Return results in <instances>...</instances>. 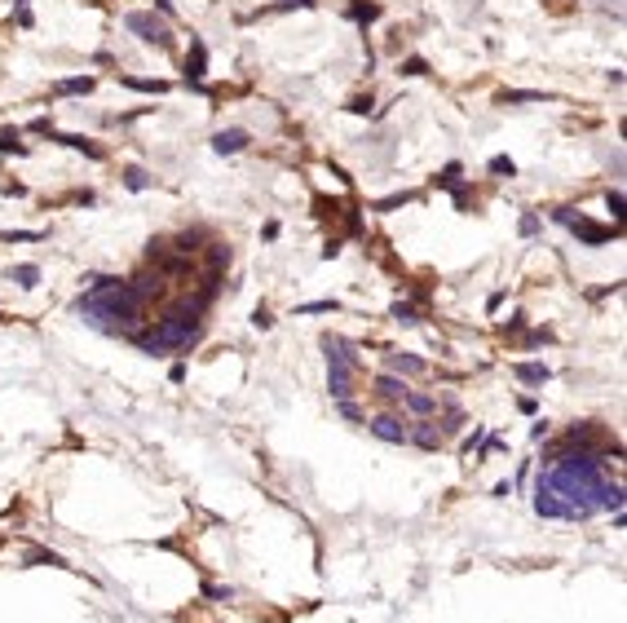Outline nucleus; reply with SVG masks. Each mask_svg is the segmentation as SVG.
<instances>
[{
  "instance_id": "20e7f679",
  "label": "nucleus",
  "mask_w": 627,
  "mask_h": 623,
  "mask_svg": "<svg viewBox=\"0 0 627 623\" xmlns=\"http://www.w3.org/2000/svg\"><path fill=\"white\" fill-rule=\"evenodd\" d=\"M203 71H208V49H203V40H195V44H190V58H186V80L195 89H199Z\"/></svg>"
},
{
  "instance_id": "f8f14e48",
  "label": "nucleus",
  "mask_w": 627,
  "mask_h": 623,
  "mask_svg": "<svg viewBox=\"0 0 627 623\" xmlns=\"http://www.w3.org/2000/svg\"><path fill=\"white\" fill-rule=\"evenodd\" d=\"M124 186L128 190H146L151 186V173L146 169H124Z\"/></svg>"
},
{
  "instance_id": "393cba45",
  "label": "nucleus",
  "mask_w": 627,
  "mask_h": 623,
  "mask_svg": "<svg viewBox=\"0 0 627 623\" xmlns=\"http://www.w3.org/2000/svg\"><path fill=\"white\" fill-rule=\"evenodd\" d=\"M406 199H411V195H389V199H380V203H376V208L384 212V208H397V203H406Z\"/></svg>"
},
{
  "instance_id": "2eb2a0df",
  "label": "nucleus",
  "mask_w": 627,
  "mask_h": 623,
  "mask_svg": "<svg viewBox=\"0 0 627 623\" xmlns=\"http://www.w3.org/2000/svg\"><path fill=\"white\" fill-rule=\"evenodd\" d=\"M0 151H14V155L27 151V146L18 142V128H0Z\"/></svg>"
},
{
  "instance_id": "a878e982",
  "label": "nucleus",
  "mask_w": 627,
  "mask_h": 623,
  "mask_svg": "<svg viewBox=\"0 0 627 623\" xmlns=\"http://www.w3.org/2000/svg\"><path fill=\"white\" fill-rule=\"evenodd\" d=\"M539 230V217H522V234H535Z\"/></svg>"
},
{
  "instance_id": "4be33fe9",
  "label": "nucleus",
  "mask_w": 627,
  "mask_h": 623,
  "mask_svg": "<svg viewBox=\"0 0 627 623\" xmlns=\"http://www.w3.org/2000/svg\"><path fill=\"white\" fill-rule=\"evenodd\" d=\"M438 186H460V164H446L442 177H438Z\"/></svg>"
},
{
  "instance_id": "6ab92c4d",
  "label": "nucleus",
  "mask_w": 627,
  "mask_h": 623,
  "mask_svg": "<svg viewBox=\"0 0 627 623\" xmlns=\"http://www.w3.org/2000/svg\"><path fill=\"white\" fill-rule=\"evenodd\" d=\"M397 71H402V76H424V71H429V62H424V58H406V62L397 67Z\"/></svg>"
},
{
  "instance_id": "9b49d317",
  "label": "nucleus",
  "mask_w": 627,
  "mask_h": 623,
  "mask_svg": "<svg viewBox=\"0 0 627 623\" xmlns=\"http://www.w3.org/2000/svg\"><path fill=\"white\" fill-rule=\"evenodd\" d=\"M93 89V76H80V80H58L53 93H89Z\"/></svg>"
},
{
  "instance_id": "aec40b11",
  "label": "nucleus",
  "mask_w": 627,
  "mask_h": 623,
  "mask_svg": "<svg viewBox=\"0 0 627 623\" xmlns=\"http://www.w3.org/2000/svg\"><path fill=\"white\" fill-rule=\"evenodd\" d=\"M124 85H132V89H141V93H164L168 85L164 80H124Z\"/></svg>"
},
{
  "instance_id": "ddd939ff",
  "label": "nucleus",
  "mask_w": 627,
  "mask_h": 623,
  "mask_svg": "<svg viewBox=\"0 0 627 623\" xmlns=\"http://www.w3.org/2000/svg\"><path fill=\"white\" fill-rule=\"evenodd\" d=\"M517 376H522L526 385H539V380H548V367H539V363H526V367H517Z\"/></svg>"
},
{
  "instance_id": "7ed1b4c3",
  "label": "nucleus",
  "mask_w": 627,
  "mask_h": 623,
  "mask_svg": "<svg viewBox=\"0 0 627 623\" xmlns=\"http://www.w3.org/2000/svg\"><path fill=\"white\" fill-rule=\"evenodd\" d=\"M243 146H248V133H243V128H221V133L212 137V151H216V155H239Z\"/></svg>"
},
{
  "instance_id": "9d476101",
  "label": "nucleus",
  "mask_w": 627,
  "mask_h": 623,
  "mask_svg": "<svg viewBox=\"0 0 627 623\" xmlns=\"http://www.w3.org/2000/svg\"><path fill=\"white\" fill-rule=\"evenodd\" d=\"M402 402H406V407H411V411H415V416H429V411H433V407H438V402H433V398H429V393H402Z\"/></svg>"
},
{
  "instance_id": "39448f33",
  "label": "nucleus",
  "mask_w": 627,
  "mask_h": 623,
  "mask_svg": "<svg viewBox=\"0 0 627 623\" xmlns=\"http://www.w3.org/2000/svg\"><path fill=\"white\" fill-rule=\"evenodd\" d=\"M371 434L384 438V442H406V425H397L393 416H376V420H371Z\"/></svg>"
},
{
  "instance_id": "a211bd4d",
  "label": "nucleus",
  "mask_w": 627,
  "mask_h": 623,
  "mask_svg": "<svg viewBox=\"0 0 627 623\" xmlns=\"http://www.w3.org/2000/svg\"><path fill=\"white\" fill-rule=\"evenodd\" d=\"M14 279H18L22 287H35V279H40V270H35V266H18V270H14Z\"/></svg>"
},
{
  "instance_id": "f257e3e1",
  "label": "nucleus",
  "mask_w": 627,
  "mask_h": 623,
  "mask_svg": "<svg viewBox=\"0 0 627 623\" xmlns=\"http://www.w3.org/2000/svg\"><path fill=\"white\" fill-rule=\"evenodd\" d=\"M623 504V486L610 482L596 455L578 451V455H557L544 473H539V500L535 509L544 518L578 522L592 518L596 509H619Z\"/></svg>"
},
{
  "instance_id": "dca6fc26",
  "label": "nucleus",
  "mask_w": 627,
  "mask_h": 623,
  "mask_svg": "<svg viewBox=\"0 0 627 623\" xmlns=\"http://www.w3.org/2000/svg\"><path fill=\"white\" fill-rule=\"evenodd\" d=\"M0 239H5V244H35V239H44V234L40 230H5Z\"/></svg>"
},
{
  "instance_id": "f3484780",
  "label": "nucleus",
  "mask_w": 627,
  "mask_h": 623,
  "mask_svg": "<svg viewBox=\"0 0 627 623\" xmlns=\"http://www.w3.org/2000/svg\"><path fill=\"white\" fill-rule=\"evenodd\" d=\"M490 173H499V177H513V173H517V164L508 160V155H495V160H490Z\"/></svg>"
},
{
  "instance_id": "4468645a",
  "label": "nucleus",
  "mask_w": 627,
  "mask_h": 623,
  "mask_svg": "<svg viewBox=\"0 0 627 623\" xmlns=\"http://www.w3.org/2000/svg\"><path fill=\"white\" fill-rule=\"evenodd\" d=\"M499 102H544V93H535V89H513V93H499Z\"/></svg>"
},
{
  "instance_id": "f03ea898",
  "label": "nucleus",
  "mask_w": 627,
  "mask_h": 623,
  "mask_svg": "<svg viewBox=\"0 0 627 623\" xmlns=\"http://www.w3.org/2000/svg\"><path fill=\"white\" fill-rule=\"evenodd\" d=\"M124 27L137 35L141 44H155V49H173V31H168L164 22H155L151 14H128V18H124Z\"/></svg>"
},
{
  "instance_id": "0eeeda50",
  "label": "nucleus",
  "mask_w": 627,
  "mask_h": 623,
  "mask_svg": "<svg viewBox=\"0 0 627 623\" xmlns=\"http://www.w3.org/2000/svg\"><path fill=\"white\" fill-rule=\"evenodd\" d=\"M406 438H415L420 447H429V451H433V447H438V442H442V434H438V425H433V420H420V425H415V429H411V434H406Z\"/></svg>"
},
{
  "instance_id": "412c9836",
  "label": "nucleus",
  "mask_w": 627,
  "mask_h": 623,
  "mask_svg": "<svg viewBox=\"0 0 627 623\" xmlns=\"http://www.w3.org/2000/svg\"><path fill=\"white\" fill-rule=\"evenodd\" d=\"M354 18L358 22H376L380 18V5H354Z\"/></svg>"
},
{
  "instance_id": "6e6552de",
  "label": "nucleus",
  "mask_w": 627,
  "mask_h": 623,
  "mask_svg": "<svg viewBox=\"0 0 627 623\" xmlns=\"http://www.w3.org/2000/svg\"><path fill=\"white\" fill-rule=\"evenodd\" d=\"M389 367H393V371H406V376H420V371H424V358H411V354H389Z\"/></svg>"
},
{
  "instance_id": "1a4fd4ad",
  "label": "nucleus",
  "mask_w": 627,
  "mask_h": 623,
  "mask_svg": "<svg viewBox=\"0 0 627 623\" xmlns=\"http://www.w3.org/2000/svg\"><path fill=\"white\" fill-rule=\"evenodd\" d=\"M376 393H380V398H402L406 385H402V380H393V376H380L376 380Z\"/></svg>"
},
{
  "instance_id": "5701e85b",
  "label": "nucleus",
  "mask_w": 627,
  "mask_h": 623,
  "mask_svg": "<svg viewBox=\"0 0 627 623\" xmlns=\"http://www.w3.org/2000/svg\"><path fill=\"white\" fill-rule=\"evenodd\" d=\"M605 203H610V212H614V217H623V195H619V190H610V195H605Z\"/></svg>"
},
{
  "instance_id": "b1692460",
  "label": "nucleus",
  "mask_w": 627,
  "mask_h": 623,
  "mask_svg": "<svg viewBox=\"0 0 627 623\" xmlns=\"http://www.w3.org/2000/svg\"><path fill=\"white\" fill-rule=\"evenodd\" d=\"M349 111H354V115H367V111H371V98H354V102H349Z\"/></svg>"
},
{
  "instance_id": "423d86ee",
  "label": "nucleus",
  "mask_w": 627,
  "mask_h": 623,
  "mask_svg": "<svg viewBox=\"0 0 627 623\" xmlns=\"http://www.w3.org/2000/svg\"><path fill=\"white\" fill-rule=\"evenodd\" d=\"M44 133H49L53 142H62V146H71V151H84V155H89V160H102V146H93V142L89 137H71V133H53V128H44Z\"/></svg>"
},
{
  "instance_id": "bb28decb",
  "label": "nucleus",
  "mask_w": 627,
  "mask_h": 623,
  "mask_svg": "<svg viewBox=\"0 0 627 623\" xmlns=\"http://www.w3.org/2000/svg\"><path fill=\"white\" fill-rule=\"evenodd\" d=\"M155 9H160V14H168V18H173V0H155Z\"/></svg>"
}]
</instances>
